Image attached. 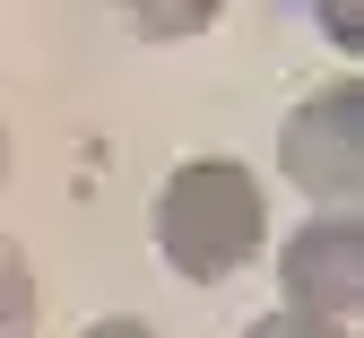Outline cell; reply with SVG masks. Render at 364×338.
I'll return each instance as SVG.
<instances>
[{
	"mask_svg": "<svg viewBox=\"0 0 364 338\" xmlns=\"http://www.w3.org/2000/svg\"><path fill=\"white\" fill-rule=\"evenodd\" d=\"M156 252L173 278H191V286H217V278H235L260 260L269 243V200H260V174L243 157H191V165H173L165 191H156Z\"/></svg>",
	"mask_w": 364,
	"mask_h": 338,
	"instance_id": "obj_1",
	"label": "cell"
},
{
	"mask_svg": "<svg viewBox=\"0 0 364 338\" xmlns=\"http://www.w3.org/2000/svg\"><path fill=\"white\" fill-rule=\"evenodd\" d=\"M278 165L312 191V200H355L364 191V87L330 78L312 87L278 130Z\"/></svg>",
	"mask_w": 364,
	"mask_h": 338,
	"instance_id": "obj_2",
	"label": "cell"
},
{
	"mask_svg": "<svg viewBox=\"0 0 364 338\" xmlns=\"http://www.w3.org/2000/svg\"><path fill=\"white\" fill-rule=\"evenodd\" d=\"M278 286H287V312L355 329V312H364V226L347 208L295 226L287 252H278Z\"/></svg>",
	"mask_w": 364,
	"mask_h": 338,
	"instance_id": "obj_3",
	"label": "cell"
},
{
	"mask_svg": "<svg viewBox=\"0 0 364 338\" xmlns=\"http://www.w3.org/2000/svg\"><path fill=\"white\" fill-rule=\"evenodd\" d=\"M0 338H35V269L9 234H0Z\"/></svg>",
	"mask_w": 364,
	"mask_h": 338,
	"instance_id": "obj_4",
	"label": "cell"
},
{
	"mask_svg": "<svg viewBox=\"0 0 364 338\" xmlns=\"http://www.w3.org/2000/svg\"><path fill=\"white\" fill-rule=\"evenodd\" d=\"M217 26L208 0H165V9H130V35H148V43H173V35H200Z\"/></svg>",
	"mask_w": 364,
	"mask_h": 338,
	"instance_id": "obj_5",
	"label": "cell"
},
{
	"mask_svg": "<svg viewBox=\"0 0 364 338\" xmlns=\"http://www.w3.org/2000/svg\"><path fill=\"white\" fill-rule=\"evenodd\" d=\"M243 338H347V329H330V321H304V312H287V304H278V312H260Z\"/></svg>",
	"mask_w": 364,
	"mask_h": 338,
	"instance_id": "obj_6",
	"label": "cell"
},
{
	"mask_svg": "<svg viewBox=\"0 0 364 338\" xmlns=\"http://www.w3.org/2000/svg\"><path fill=\"white\" fill-rule=\"evenodd\" d=\"M78 338H156V321H139V312H105V321H87Z\"/></svg>",
	"mask_w": 364,
	"mask_h": 338,
	"instance_id": "obj_7",
	"label": "cell"
},
{
	"mask_svg": "<svg viewBox=\"0 0 364 338\" xmlns=\"http://www.w3.org/2000/svg\"><path fill=\"white\" fill-rule=\"evenodd\" d=\"M0 182H9V122H0Z\"/></svg>",
	"mask_w": 364,
	"mask_h": 338,
	"instance_id": "obj_8",
	"label": "cell"
}]
</instances>
